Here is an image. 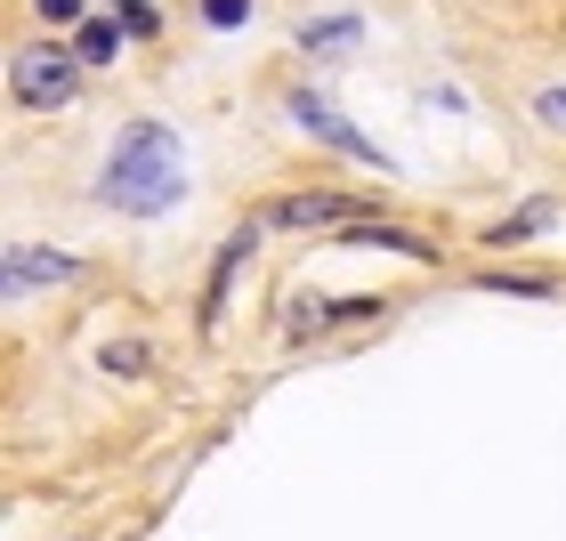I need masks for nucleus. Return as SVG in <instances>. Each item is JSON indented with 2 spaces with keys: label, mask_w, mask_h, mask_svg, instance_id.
<instances>
[{
  "label": "nucleus",
  "mask_w": 566,
  "mask_h": 541,
  "mask_svg": "<svg viewBox=\"0 0 566 541\" xmlns=\"http://www.w3.org/2000/svg\"><path fill=\"white\" fill-rule=\"evenodd\" d=\"M187 194V146H178L163 121H138V130H122L114 162H106V202L130 219H154L170 211V202Z\"/></svg>",
  "instance_id": "nucleus-1"
},
{
  "label": "nucleus",
  "mask_w": 566,
  "mask_h": 541,
  "mask_svg": "<svg viewBox=\"0 0 566 541\" xmlns=\"http://www.w3.org/2000/svg\"><path fill=\"white\" fill-rule=\"evenodd\" d=\"M9 89L24 97V106H65V97H73V57H65V49H17Z\"/></svg>",
  "instance_id": "nucleus-2"
},
{
  "label": "nucleus",
  "mask_w": 566,
  "mask_h": 541,
  "mask_svg": "<svg viewBox=\"0 0 566 541\" xmlns=\"http://www.w3.org/2000/svg\"><path fill=\"white\" fill-rule=\"evenodd\" d=\"M292 121L307 138H324V146H340V153H356V162H373V170H389V153H380L365 130H348L340 114H332V97H316V89H292Z\"/></svg>",
  "instance_id": "nucleus-3"
},
{
  "label": "nucleus",
  "mask_w": 566,
  "mask_h": 541,
  "mask_svg": "<svg viewBox=\"0 0 566 541\" xmlns=\"http://www.w3.org/2000/svg\"><path fill=\"white\" fill-rule=\"evenodd\" d=\"M268 219H275V226H348L356 202H348V194H283Z\"/></svg>",
  "instance_id": "nucleus-4"
},
{
  "label": "nucleus",
  "mask_w": 566,
  "mask_h": 541,
  "mask_svg": "<svg viewBox=\"0 0 566 541\" xmlns=\"http://www.w3.org/2000/svg\"><path fill=\"white\" fill-rule=\"evenodd\" d=\"M365 41V24L356 17H316V24H300V49H316V57H340V49Z\"/></svg>",
  "instance_id": "nucleus-5"
},
{
  "label": "nucleus",
  "mask_w": 566,
  "mask_h": 541,
  "mask_svg": "<svg viewBox=\"0 0 566 541\" xmlns=\"http://www.w3.org/2000/svg\"><path fill=\"white\" fill-rule=\"evenodd\" d=\"M73 57L114 65V57H122V24H82V33H73Z\"/></svg>",
  "instance_id": "nucleus-6"
},
{
  "label": "nucleus",
  "mask_w": 566,
  "mask_h": 541,
  "mask_svg": "<svg viewBox=\"0 0 566 541\" xmlns=\"http://www.w3.org/2000/svg\"><path fill=\"white\" fill-rule=\"evenodd\" d=\"M97 364H106V372H146V348H138V340H114Z\"/></svg>",
  "instance_id": "nucleus-7"
},
{
  "label": "nucleus",
  "mask_w": 566,
  "mask_h": 541,
  "mask_svg": "<svg viewBox=\"0 0 566 541\" xmlns=\"http://www.w3.org/2000/svg\"><path fill=\"white\" fill-rule=\"evenodd\" d=\"M202 17H211V24H243L251 0H202Z\"/></svg>",
  "instance_id": "nucleus-8"
},
{
  "label": "nucleus",
  "mask_w": 566,
  "mask_h": 541,
  "mask_svg": "<svg viewBox=\"0 0 566 541\" xmlns=\"http://www.w3.org/2000/svg\"><path fill=\"white\" fill-rule=\"evenodd\" d=\"M534 114H543L551 130H566V89H543V97H534Z\"/></svg>",
  "instance_id": "nucleus-9"
},
{
  "label": "nucleus",
  "mask_w": 566,
  "mask_h": 541,
  "mask_svg": "<svg viewBox=\"0 0 566 541\" xmlns=\"http://www.w3.org/2000/svg\"><path fill=\"white\" fill-rule=\"evenodd\" d=\"M33 9H41L49 24H73V17H82V0H33Z\"/></svg>",
  "instance_id": "nucleus-10"
}]
</instances>
